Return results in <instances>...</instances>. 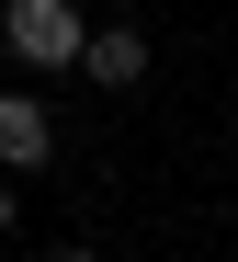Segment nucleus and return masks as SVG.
<instances>
[{"mask_svg":"<svg viewBox=\"0 0 238 262\" xmlns=\"http://www.w3.org/2000/svg\"><path fill=\"white\" fill-rule=\"evenodd\" d=\"M80 0H0V46L23 69H80Z\"/></svg>","mask_w":238,"mask_h":262,"instance_id":"1","label":"nucleus"},{"mask_svg":"<svg viewBox=\"0 0 238 262\" xmlns=\"http://www.w3.org/2000/svg\"><path fill=\"white\" fill-rule=\"evenodd\" d=\"M80 80H91V92H136V80H148V34H136V23L80 34Z\"/></svg>","mask_w":238,"mask_h":262,"instance_id":"2","label":"nucleus"},{"mask_svg":"<svg viewBox=\"0 0 238 262\" xmlns=\"http://www.w3.org/2000/svg\"><path fill=\"white\" fill-rule=\"evenodd\" d=\"M45 148H57V114L34 92H0V171H45Z\"/></svg>","mask_w":238,"mask_h":262,"instance_id":"3","label":"nucleus"},{"mask_svg":"<svg viewBox=\"0 0 238 262\" xmlns=\"http://www.w3.org/2000/svg\"><path fill=\"white\" fill-rule=\"evenodd\" d=\"M0 228H12V171H0Z\"/></svg>","mask_w":238,"mask_h":262,"instance_id":"4","label":"nucleus"},{"mask_svg":"<svg viewBox=\"0 0 238 262\" xmlns=\"http://www.w3.org/2000/svg\"><path fill=\"white\" fill-rule=\"evenodd\" d=\"M45 262H102V251H45Z\"/></svg>","mask_w":238,"mask_h":262,"instance_id":"5","label":"nucleus"}]
</instances>
